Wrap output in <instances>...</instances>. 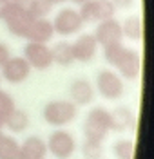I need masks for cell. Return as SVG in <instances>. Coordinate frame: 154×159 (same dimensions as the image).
Returning a JSON list of instances; mask_svg holds the SVG:
<instances>
[{
  "mask_svg": "<svg viewBox=\"0 0 154 159\" xmlns=\"http://www.w3.org/2000/svg\"><path fill=\"white\" fill-rule=\"evenodd\" d=\"M71 2H74V4H78V6H80V4H83V2H87V0H71Z\"/></svg>",
  "mask_w": 154,
  "mask_h": 159,
  "instance_id": "cell-29",
  "label": "cell"
},
{
  "mask_svg": "<svg viewBox=\"0 0 154 159\" xmlns=\"http://www.w3.org/2000/svg\"><path fill=\"white\" fill-rule=\"evenodd\" d=\"M47 157V147L45 139L40 136H27L20 143L18 157L16 159H45Z\"/></svg>",
  "mask_w": 154,
  "mask_h": 159,
  "instance_id": "cell-14",
  "label": "cell"
},
{
  "mask_svg": "<svg viewBox=\"0 0 154 159\" xmlns=\"http://www.w3.org/2000/svg\"><path fill=\"white\" fill-rule=\"evenodd\" d=\"M94 90L102 96L103 99L116 101L125 94V83L123 78L113 69H100L96 72V83Z\"/></svg>",
  "mask_w": 154,
  "mask_h": 159,
  "instance_id": "cell-4",
  "label": "cell"
},
{
  "mask_svg": "<svg viewBox=\"0 0 154 159\" xmlns=\"http://www.w3.org/2000/svg\"><path fill=\"white\" fill-rule=\"evenodd\" d=\"M11 58V51H9V47L4 43V42H0V67L7 61V60Z\"/></svg>",
  "mask_w": 154,
  "mask_h": 159,
  "instance_id": "cell-25",
  "label": "cell"
},
{
  "mask_svg": "<svg viewBox=\"0 0 154 159\" xmlns=\"http://www.w3.org/2000/svg\"><path fill=\"white\" fill-rule=\"evenodd\" d=\"M80 16L83 24H92V22H102V20L113 18L116 7L111 0H87L80 4Z\"/></svg>",
  "mask_w": 154,
  "mask_h": 159,
  "instance_id": "cell-8",
  "label": "cell"
},
{
  "mask_svg": "<svg viewBox=\"0 0 154 159\" xmlns=\"http://www.w3.org/2000/svg\"><path fill=\"white\" fill-rule=\"evenodd\" d=\"M54 34H60V36H72V34H78L83 29V22L78 9H72V7H63L56 13V16L51 20Z\"/></svg>",
  "mask_w": 154,
  "mask_h": 159,
  "instance_id": "cell-7",
  "label": "cell"
},
{
  "mask_svg": "<svg viewBox=\"0 0 154 159\" xmlns=\"http://www.w3.org/2000/svg\"><path fill=\"white\" fill-rule=\"evenodd\" d=\"M42 118L54 129H63L78 118V107L69 99H51L42 107Z\"/></svg>",
  "mask_w": 154,
  "mask_h": 159,
  "instance_id": "cell-2",
  "label": "cell"
},
{
  "mask_svg": "<svg viewBox=\"0 0 154 159\" xmlns=\"http://www.w3.org/2000/svg\"><path fill=\"white\" fill-rule=\"evenodd\" d=\"M7 6H9V0H0V18L4 16V13L7 9Z\"/></svg>",
  "mask_w": 154,
  "mask_h": 159,
  "instance_id": "cell-28",
  "label": "cell"
},
{
  "mask_svg": "<svg viewBox=\"0 0 154 159\" xmlns=\"http://www.w3.org/2000/svg\"><path fill=\"white\" fill-rule=\"evenodd\" d=\"M24 60L29 63L31 69L47 70V69L53 65L51 47H49L47 43L27 42V43L24 45Z\"/></svg>",
  "mask_w": 154,
  "mask_h": 159,
  "instance_id": "cell-10",
  "label": "cell"
},
{
  "mask_svg": "<svg viewBox=\"0 0 154 159\" xmlns=\"http://www.w3.org/2000/svg\"><path fill=\"white\" fill-rule=\"evenodd\" d=\"M105 61L114 67V70L123 80H136L142 72V56L133 47H127L122 43H114L103 49Z\"/></svg>",
  "mask_w": 154,
  "mask_h": 159,
  "instance_id": "cell-1",
  "label": "cell"
},
{
  "mask_svg": "<svg viewBox=\"0 0 154 159\" xmlns=\"http://www.w3.org/2000/svg\"><path fill=\"white\" fill-rule=\"evenodd\" d=\"M15 99H13V96H11L7 90H2L0 89V130H2V127L6 125V121H7V118H9V114L15 110Z\"/></svg>",
  "mask_w": 154,
  "mask_h": 159,
  "instance_id": "cell-22",
  "label": "cell"
},
{
  "mask_svg": "<svg viewBox=\"0 0 154 159\" xmlns=\"http://www.w3.org/2000/svg\"><path fill=\"white\" fill-rule=\"evenodd\" d=\"M0 81H2V76H0Z\"/></svg>",
  "mask_w": 154,
  "mask_h": 159,
  "instance_id": "cell-32",
  "label": "cell"
},
{
  "mask_svg": "<svg viewBox=\"0 0 154 159\" xmlns=\"http://www.w3.org/2000/svg\"><path fill=\"white\" fill-rule=\"evenodd\" d=\"M31 0H9V4H13V6H18V7H27L29 6Z\"/></svg>",
  "mask_w": 154,
  "mask_h": 159,
  "instance_id": "cell-27",
  "label": "cell"
},
{
  "mask_svg": "<svg viewBox=\"0 0 154 159\" xmlns=\"http://www.w3.org/2000/svg\"><path fill=\"white\" fill-rule=\"evenodd\" d=\"M18 150H20V143L16 141V138H13L9 134H2V138H0V159H16Z\"/></svg>",
  "mask_w": 154,
  "mask_h": 159,
  "instance_id": "cell-20",
  "label": "cell"
},
{
  "mask_svg": "<svg viewBox=\"0 0 154 159\" xmlns=\"http://www.w3.org/2000/svg\"><path fill=\"white\" fill-rule=\"evenodd\" d=\"M92 36H94L96 43L102 49L109 47V45H114V43H122L123 42L122 22L116 20L114 16L113 18H107V20H102V22H98Z\"/></svg>",
  "mask_w": 154,
  "mask_h": 159,
  "instance_id": "cell-9",
  "label": "cell"
},
{
  "mask_svg": "<svg viewBox=\"0 0 154 159\" xmlns=\"http://www.w3.org/2000/svg\"><path fill=\"white\" fill-rule=\"evenodd\" d=\"M103 141H92V139H83L82 143V156L85 159H102L103 157Z\"/></svg>",
  "mask_w": 154,
  "mask_h": 159,
  "instance_id": "cell-23",
  "label": "cell"
},
{
  "mask_svg": "<svg viewBox=\"0 0 154 159\" xmlns=\"http://www.w3.org/2000/svg\"><path fill=\"white\" fill-rule=\"evenodd\" d=\"M53 4L51 0H31L29 6H27V11L35 18H47L49 13L53 11Z\"/></svg>",
  "mask_w": 154,
  "mask_h": 159,
  "instance_id": "cell-24",
  "label": "cell"
},
{
  "mask_svg": "<svg viewBox=\"0 0 154 159\" xmlns=\"http://www.w3.org/2000/svg\"><path fill=\"white\" fill-rule=\"evenodd\" d=\"M54 36V29L49 18H35L29 25V31L26 34L27 42H38V43H49Z\"/></svg>",
  "mask_w": 154,
  "mask_h": 159,
  "instance_id": "cell-15",
  "label": "cell"
},
{
  "mask_svg": "<svg viewBox=\"0 0 154 159\" xmlns=\"http://www.w3.org/2000/svg\"><path fill=\"white\" fill-rule=\"evenodd\" d=\"M4 24L13 36H18V38H26L27 31H29V25L33 24L35 16L31 15L27 7H18V6H13L9 4L7 9L4 13Z\"/></svg>",
  "mask_w": 154,
  "mask_h": 159,
  "instance_id": "cell-6",
  "label": "cell"
},
{
  "mask_svg": "<svg viewBox=\"0 0 154 159\" xmlns=\"http://www.w3.org/2000/svg\"><path fill=\"white\" fill-rule=\"evenodd\" d=\"M113 154L116 159H133L134 157V141L133 139H118L113 143Z\"/></svg>",
  "mask_w": 154,
  "mask_h": 159,
  "instance_id": "cell-21",
  "label": "cell"
},
{
  "mask_svg": "<svg viewBox=\"0 0 154 159\" xmlns=\"http://www.w3.org/2000/svg\"><path fill=\"white\" fill-rule=\"evenodd\" d=\"M122 33L123 38L131 40V42H140L143 36V24H142V16L133 15V16H127L122 22Z\"/></svg>",
  "mask_w": 154,
  "mask_h": 159,
  "instance_id": "cell-18",
  "label": "cell"
},
{
  "mask_svg": "<svg viewBox=\"0 0 154 159\" xmlns=\"http://www.w3.org/2000/svg\"><path fill=\"white\" fill-rule=\"evenodd\" d=\"M29 123H31L29 114H27L26 110L15 107V110L9 114V118H7V121H6L4 127L9 130V132H13V134H20V132H24V130H27Z\"/></svg>",
  "mask_w": 154,
  "mask_h": 159,
  "instance_id": "cell-19",
  "label": "cell"
},
{
  "mask_svg": "<svg viewBox=\"0 0 154 159\" xmlns=\"http://www.w3.org/2000/svg\"><path fill=\"white\" fill-rule=\"evenodd\" d=\"M53 4H60V2H65V0H51Z\"/></svg>",
  "mask_w": 154,
  "mask_h": 159,
  "instance_id": "cell-30",
  "label": "cell"
},
{
  "mask_svg": "<svg viewBox=\"0 0 154 159\" xmlns=\"http://www.w3.org/2000/svg\"><path fill=\"white\" fill-rule=\"evenodd\" d=\"M67 94H69V101H72L76 107H85V105H91L94 101L96 90H94V85L89 80L76 78L69 83Z\"/></svg>",
  "mask_w": 154,
  "mask_h": 159,
  "instance_id": "cell-12",
  "label": "cell"
},
{
  "mask_svg": "<svg viewBox=\"0 0 154 159\" xmlns=\"http://www.w3.org/2000/svg\"><path fill=\"white\" fill-rule=\"evenodd\" d=\"M51 54H53V63L60 65V67H71L74 63V54H72V45L69 42L62 40L56 42L51 47Z\"/></svg>",
  "mask_w": 154,
  "mask_h": 159,
  "instance_id": "cell-17",
  "label": "cell"
},
{
  "mask_svg": "<svg viewBox=\"0 0 154 159\" xmlns=\"http://www.w3.org/2000/svg\"><path fill=\"white\" fill-rule=\"evenodd\" d=\"M2 134H4V132H2V130H0V138H2Z\"/></svg>",
  "mask_w": 154,
  "mask_h": 159,
  "instance_id": "cell-31",
  "label": "cell"
},
{
  "mask_svg": "<svg viewBox=\"0 0 154 159\" xmlns=\"http://www.w3.org/2000/svg\"><path fill=\"white\" fill-rule=\"evenodd\" d=\"M47 154H51L54 159H71L76 152V139L69 130L65 129H54V132L49 134L45 139Z\"/></svg>",
  "mask_w": 154,
  "mask_h": 159,
  "instance_id": "cell-5",
  "label": "cell"
},
{
  "mask_svg": "<svg viewBox=\"0 0 154 159\" xmlns=\"http://www.w3.org/2000/svg\"><path fill=\"white\" fill-rule=\"evenodd\" d=\"M71 45H72L74 61H80V63H91L96 56V52H98V43L92 36V33L80 34Z\"/></svg>",
  "mask_w": 154,
  "mask_h": 159,
  "instance_id": "cell-13",
  "label": "cell"
},
{
  "mask_svg": "<svg viewBox=\"0 0 154 159\" xmlns=\"http://www.w3.org/2000/svg\"><path fill=\"white\" fill-rule=\"evenodd\" d=\"M31 67L29 63L24 60V56H11L2 67H0V76L11 85H18L24 83L31 76Z\"/></svg>",
  "mask_w": 154,
  "mask_h": 159,
  "instance_id": "cell-11",
  "label": "cell"
},
{
  "mask_svg": "<svg viewBox=\"0 0 154 159\" xmlns=\"http://www.w3.org/2000/svg\"><path fill=\"white\" fill-rule=\"evenodd\" d=\"M111 132V110L105 107H92L83 121V139L103 141Z\"/></svg>",
  "mask_w": 154,
  "mask_h": 159,
  "instance_id": "cell-3",
  "label": "cell"
},
{
  "mask_svg": "<svg viewBox=\"0 0 154 159\" xmlns=\"http://www.w3.org/2000/svg\"><path fill=\"white\" fill-rule=\"evenodd\" d=\"M111 2L114 4L116 9H118V7H120V9H127V7H133L134 6V0H111Z\"/></svg>",
  "mask_w": 154,
  "mask_h": 159,
  "instance_id": "cell-26",
  "label": "cell"
},
{
  "mask_svg": "<svg viewBox=\"0 0 154 159\" xmlns=\"http://www.w3.org/2000/svg\"><path fill=\"white\" fill-rule=\"evenodd\" d=\"M136 129V116L129 107L120 105L111 110V132H125Z\"/></svg>",
  "mask_w": 154,
  "mask_h": 159,
  "instance_id": "cell-16",
  "label": "cell"
}]
</instances>
